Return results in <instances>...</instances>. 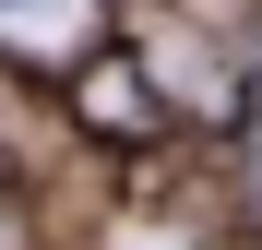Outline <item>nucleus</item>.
<instances>
[{"label":"nucleus","mask_w":262,"mask_h":250,"mask_svg":"<svg viewBox=\"0 0 262 250\" xmlns=\"http://www.w3.org/2000/svg\"><path fill=\"white\" fill-rule=\"evenodd\" d=\"M0 24H36V36H48V0H0Z\"/></svg>","instance_id":"1"}]
</instances>
